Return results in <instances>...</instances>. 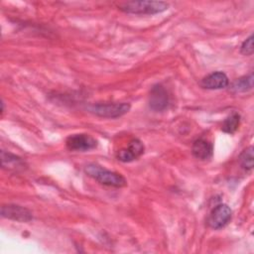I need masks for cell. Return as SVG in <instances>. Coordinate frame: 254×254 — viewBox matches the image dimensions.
Returning <instances> with one entry per match:
<instances>
[{
  "label": "cell",
  "mask_w": 254,
  "mask_h": 254,
  "mask_svg": "<svg viewBox=\"0 0 254 254\" xmlns=\"http://www.w3.org/2000/svg\"><path fill=\"white\" fill-rule=\"evenodd\" d=\"M169 105V95L162 84L154 85L149 94V107L154 111H163Z\"/></svg>",
  "instance_id": "6"
},
{
  "label": "cell",
  "mask_w": 254,
  "mask_h": 254,
  "mask_svg": "<svg viewBox=\"0 0 254 254\" xmlns=\"http://www.w3.org/2000/svg\"><path fill=\"white\" fill-rule=\"evenodd\" d=\"M66 148L69 151L85 152L94 149L97 146V141L88 134H72L65 140Z\"/></svg>",
  "instance_id": "4"
},
{
  "label": "cell",
  "mask_w": 254,
  "mask_h": 254,
  "mask_svg": "<svg viewBox=\"0 0 254 254\" xmlns=\"http://www.w3.org/2000/svg\"><path fill=\"white\" fill-rule=\"evenodd\" d=\"M239 163L245 171L253 169V147L246 148L239 156Z\"/></svg>",
  "instance_id": "14"
},
{
  "label": "cell",
  "mask_w": 254,
  "mask_h": 254,
  "mask_svg": "<svg viewBox=\"0 0 254 254\" xmlns=\"http://www.w3.org/2000/svg\"><path fill=\"white\" fill-rule=\"evenodd\" d=\"M131 108L128 102H113V103H98L88 107V110L93 114L103 118H117L126 114Z\"/></svg>",
  "instance_id": "3"
},
{
  "label": "cell",
  "mask_w": 254,
  "mask_h": 254,
  "mask_svg": "<svg viewBox=\"0 0 254 254\" xmlns=\"http://www.w3.org/2000/svg\"><path fill=\"white\" fill-rule=\"evenodd\" d=\"M232 217L231 208L224 203L216 205L207 218V224L212 229H220L224 227Z\"/></svg>",
  "instance_id": "5"
},
{
  "label": "cell",
  "mask_w": 254,
  "mask_h": 254,
  "mask_svg": "<svg viewBox=\"0 0 254 254\" xmlns=\"http://www.w3.org/2000/svg\"><path fill=\"white\" fill-rule=\"evenodd\" d=\"M118 7L128 14L153 15L168 10L169 4L163 1H128L120 3Z\"/></svg>",
  "instance_id": "2"
},
{
  "label": "cell",
  "mask_w": 254,
  "mask_h": 254,
  "mask_svg": "<svg viewBox=\"0 0 254 254\" xmlns=\"http://www.w3.org/2000/svg\"><path fill=\"white\" fill-rule=\"evenodd\" d=\"M253 35H250L241 45L240 52L245 56H251L253 54Z\"/></svg>",
  "instance_id": "15"
},
{
  "label": "cell",
  "mask_w": 254,
  "mask_h": 254,
  "mask_svg": "<svg viewBox=\"0 0 254 254\" xmlns=\"http://www.w3.org/2000/svg\"><path fill=\"white\" fill-rule=\"evenodd\" d=\"M240 115L237 112H232L228 115L221 125V130L227 134H233L239 127Z\"/></svg>",
  "instance_id": "13"
},
{
  "label": "cell",
  "mask_w": 254,
  "mask_h": 254,
  "mask_svg": "<svg viewBox=\"0 0 254 254\" xmlns=\"http://www.w3.org/2000/svg\"><path fill=\"white\" fill-rule=\"evenodd\" d=\"M1 215L3 217H7L9 219L17 220V221H30L33 216L32 213L25 207L16 205V204H7L2 205L1 207Z\"/></svg>",
  "instance_id": "8"
},
{
  "label": "cell",
  "mask_w": 254,
  "mask_h": 254,
  "mask_svg": "<svg viewBox=\"0 0 254 254\" xmlns=\"http://www.w3.org/2000/svg\"><path fill=\"white\" fill-rule=\"evenodd\" d=\"M191 153L193 157L198 160L205 161L212 157L213 154V145L208 140L199 138L196 139L191 147Z\"/></svg>",
  "instance_id": "10"
},
{
  "label": "cell",
  "mask_w": 254,
  "mask_h": 254,
  "mask_svg": "<svg viewBox=\"0 0 254 254\" xmlns=\"http://www.w3.org/2000/svg\"><path fill=\"white\" fill-rule=\"evenodd\" d=\"M1 160H2V167L7 168L9 170L13 169L16 170L18 168L24 167V162L21 158L11 154L7 153L5 151H1Z\"/></svg>",
  "instance_id": "11"
},
{
  "label": "cell",
  "mask_w": 254,
  "mask_h": 254,
  "mask_svg": "<svg viewBox=\"0 0 254 254\" xmlns=\"http://www.w3.org/2000/svg\"><path fill=\"white\" fill-rule=\"evenodd\" d=\"M229 83L227 75L222 71H213L202 78L200 84L206 89L225 88Z\"/></svg>",
  "instance_id": "9"
},
{
  "label": "cell",
  "mask_w": 254,
  "mask_h": 254,
  "mask_svg": "<svg viewBox=\"0 0 254 254\" xmlns=\"http://www.w3.org/2000/svg\"><path fill=\"white\" fill-rule=\"evenodd\" d=\"M84 172L98 183L114 188H123L127 185L126 179L119 173L109 171L101 166L90 164L84 168Z\"/></svg>",
  "instance_id": "1"
},
{
  "label": "cell",
  "mask_w": 254,
  "mask_h": 254,
  "mask_svg": "<svg viewBox=\"0 0 254 254\" xmlns=\"http://www.w3.org/2000/svg\"><path fill=\"white\" fill-rule=\"evenodd\" d=\"M144 144L139 139H132L128 146L119 150L116 154V158L124 163L132 162L138 159L144 153Z\"/></svg>",
  "instance_id": "7"
},
{
  "label": "cell",
  "mask_w": 254,
  "mask_h": 254,
  "mask_svg": "<svg viewBox=\"0 0 254 254\" xmlns=\"http://www.w3.org/2000/svg\"><path fill=\"white\" fill-rule=\"evenodd\" d=\"M253 87V73H250L248 75L242 76L238 79H236L232 85H231V90L233 92H245Z\"/></svg>",
  "instance_id": "12"
}]
</instances>
